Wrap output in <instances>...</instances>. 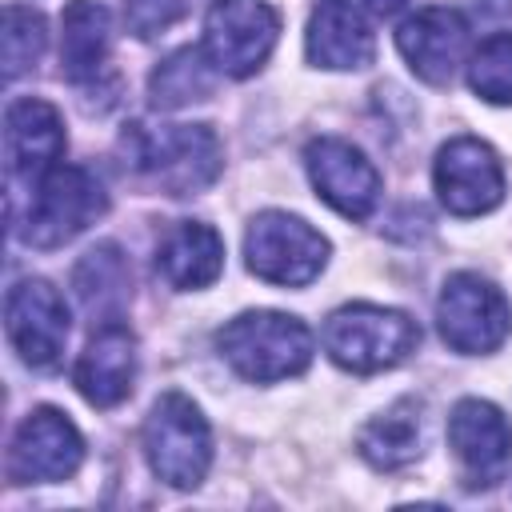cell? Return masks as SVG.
I'll list each match as a JSON object with an SVG mask.
<instances>
[{
    "mask_svg": "<svg viewBox=\"0 0 512 512\" xmlns=\"http://www.w3.org/2000/svg\"><path fill=\"white\" fill-rule=\"evenodd\" d=\"M124 148L132 168L168 196L204 192L224 168L220 140L208 124H132L124 132Z\"/></svg>",
    "mask_w": 512,
    "mask_h": 512,
    "instance_id": "1",
    "label": "cell"
},
{
    "mask_svg": "<svg viewBox=\"0 0 512 512\" xmlns=\"http://www.w3.org/2000/svg\"><path fill=\"white\" fill-rule=\"evenodd\" d=\"M220 356L252 384L296 376L312 360V332L288 312H244L216 332Z\"/></svg>",
    "mask_w": 512,
    "mask_h": 512,
    "instance_id": "2",
    "label": "cell"
},
{
    "mask_svg": "<svg viewBox=\"0 0 512 512\" xmlns=\"http://www.w3.org/2000/svg\"><path fill=\"white\" fill-rule=\"evenodd\" d=\"M420 344L412 316L380 304H344L324 324V352L348 372H384L408 360Z\"/></svg>",
    "mask_w": 512,
    "mask_h": 512,
    "instance_id": "3",
    "label": "cell"
},
{
    "mask_svg": "<svg viewBox=\"0 0 512 512\" xmlns=\"http://www.w3.org/2000/svg\"><path fill=\"white\" fill-rule=\"evenodd\" d=\"M144 452L152 472L172 488H196L212 464V432L184 392H164L144 420Z\"/></svg>",
    "mask_w": 512,
    "mask_h": 512,
    "instance_id": "4",
    "label": "cell"
},
{
    "mask_svg": "<svg viewBox=\"0 0 512 512\" xmlns=\"http://www.w3.org/2000/svg\"><path fill=\"white\" fill-rule=\"evenodd\" d=\"M104 208H108V196L88 168L56 164L32 188V204L24 216V240L32 248H60L72 236H80L88 224H96Z\"/></svg>",
    "mask_w": 512,
    "mask_h": 512,
    "instance_id": "5",
    "label": "cell"
},
{
    "mask_svg": "<svg viewBox=\"0 0 512 512\" xmlns=\"http://www.w3.org/2000/svg\"><path fill=\"white\" fill-rule=\"evenodd\" d=\"M248 268L280 288H304L320 276L328 260V240L300 216L288 212H260L244 236Z\"/></svg>",
    "mask_w": 512,
    "mask_h": 512,
    "instance_id": "6",
    "label": "cell"
},
{
    "mask_svg": "<svg viewBox=\"0 0 512 512\" xmlns=\"http://www.w3.org/2000/svg\"><path fill=\"white\" fill-rule=\"evenodd\" d=\"M436 320L444 344L468 356L500 348L504 336L512 332V308L504 292L476 272H456L444 280L436 300Z\"/></svg>",
    "mask_w": 512,
    "mask_h": 512,
    "instance_id": "7",
    "label": "cell"
},
{
    "mask_svg": "<svg viewBox=\"0 0 512 512\" xmlns=\"http://www.w3.org/2000/svg\"><path fill=\"white\" fill-rule=\"evenodd\" d=\"M280 36V12L264 0H212L204 16V56L224 76H252Z\"/></svg>",
    "mask_w": 512,
    "mask_h": 512,
    "instance_id": "8",
    "label": "cell"
},
{
    "mask_svg": "<svg viewBox=\"0 0 512 512\" xmlns=\"http://www.w3.org/2000/svg\"><path fill=\"white\" fill-rule=\"evenodd\" d=\"M84 460V436L60 408H36L20 420L8 448V476L16 484L68 480Z\"/></svg>",
    "mask_w": 512,
    "mask_h": 512,
    "instance_id": "9",
    "label": "cell"
},
{
    "mask_svg": "<svg viewBox=\"0 0 512 512\" xmlns=\"http://www.w3.org/2000/svg\"><path fill=\"white\" fill-rule=\"evenodd\" d=\"M432 180L440 204L452 216H480L504 200V168L496 152L476 136H456L436 152Z\"/></svg>",
    "mask_w": 512,
    "mask_h": 512,
    "instance_id": "10",
    "label": "cell"
},
{
    "mask_svg": "<svg viewBox=\"0 0 512 512\" xmlns=\"http://www.w3.org/2000/svg\"><path fill=\"white\" fill-rule=\"evenodd\" d=\"M304 164L312 188L324 204H332L348 220H364L380 200V172L376 164L340 136H320L304 148Z\"/></svg>",
    "mask_w": 512,
    "mask_h": 512,
    "instance_id": "11",
    "label": "cell"
},
{
    "mask_svg": "<svg viewBox=\"0 0 512 512\" xmlns=\"http://www.w3.org/2000/svg\"><path fill=\"white\" fill-rule=\"evenodd\" d=\"M8 340L32 368H52L68 344V304L48 280H20L4 300Z\"/></svg>",
    "mask_w": 512,
    "mask_h": 512,
    "instance_id": "12",
    "label": "cell"
},
{
    "mask_svg": "<svg viewBox=\"0 0 512 512\" xmlns=\"http://www.w3.org/2000/svg\"><path fill=\"white\" fill-rule=\"evenodd\" d=\"M472 44V28L456 8L432 4L420 8L416 16H408L396 28V48L408 60V68L428 80V84H448L456 76V68L464 64Z\"/></svg>",
    "mask_w": 512,
    "mask_h": 512,
    "instance_id": "13",
    "label": "cell"
},
{
    "mask_svg": "<svg viewBox=\"0 0 512 512\" xmlns=\"http://www.w3.org/2000/svg\"><path fill=\"white\" fill-rule=\"evenodd\" d=\"M4 152H8L12 180L36 188L56 168V160L64 152L60 112L48 100H36V96L12 100L8 112H4Z\"/></svg>",
    "mask_w": 512,
    "mask_h": 512,
    "instance_id": "14",
    "label": "cell"
},
{
    "mask_svg": "<svg viewBox=\"0 0 512 512\" xmlns=\"http://www.w3.org/2000/svg\"><path fill=\"white\" fill-rule=\"evenodd\" d=\"M448 444L468 472V484H496L512 456V424L488 400H460L448 416Z\"/></svg>",
    "mask_w": 512,
    "mask_h": 512,
    "instance_id": "15",
    "label": "cell"
},
{
    "mask_svg": "<svg viewBox=\"0 0 512 512\" xmlns=\"http://www.w3.org/2000/svg\"><path fill=\"white\" fill-rule=\"evenodd\" d=\"M72 380L88 404H96V408L120 404L136 380V336L120 320L100 324L92 332L88 348L80 352Z\"/></svg>",
    "mask_w": 512,
    "mask_h": 512,
    "instance_id": "16",
    "label": "cell"
},
{
    "mask_svg": "<svg viewBox=\"0 0 512 512\" xmlns=\"http://www.w3.org/2000/svg\"><path fill=\"white\" fill-rule=\"evenodd\" d=\"M304 48L316 68H364L376 56V36L352 0H316Z\"/></svg>",
    "mask_w": 512,
    "mask_h": 512,
    "instance_id": "17",
    "label": "cell"
},
{
    "mask_svg": "<svg viewBox=\"0 0 512 512\" xmlns=\"http://www.w3.org/2000/svg\"><path fill=\"white\" fill-rule=\"evenodd\" d=\"M156 268L180 292L208 288L224 268V240H220V232L212 224L180 220V224H172L164 232V240L156 248Z\"/></svg>",
    "mask_w": 512,
    "mask_h": 512,
    "instance_id": "18",
    "label": "cell"
},
{
    "mask_svg": "<svg viewBox=\"0 0 512 512\" xmlns=\"http://www.w3.org/2000/svg\"><path fill=\"white\" fill-rule=\"evenodd\" d=\"M60 64H64V76L84 84L92 80L100 68H104V56H108V44H112V20H108V8L96 4V0H68L64 16H60Z\"/></svg>",
    "mask_w": 512,
    "mask_h": 512,
    "instance_id": "19",
    "label": "cell"
},
{
    "mask_svg": "<svg viewBox=\"0 0 512 512\" xmlns=\"http://www.w3.org/2000/svg\"><path fill=\"white\" fill-rule=\"evenodd\" d=\"M72 288L80 296V304L88 308V316H96L100 324L120 320V308L128 304V288H132V272L128 260L120 256L116 244H96L92 252H84V260L72 272ZM92 320V324H96Z\"/></svg>",
    "mask_w": 512,
    "mask_h": 512,
    "instance_id": "20",
    "label": "cell"
},
{
    "mask_svg": "<svg viewBox=\"0 0 512 512\" xmlns=\"http://www.w3.org/2000/svg\"><path fill=\"white\" fill-rule=\"evenodd\" d=\"M356 444H360V456L380 472L408 468L420 456V404L416 400L392 404L388 412H380L360 428Z\"/></svg>",
    "mask_w": 512,
    "mask_h": 512,
    "instance_id": "21",
    "label": "cell"
},
{
    "mask_svg": "<svg viewBox=\"0 0 512 512\" xmlns=\"http://www.w3.org/2000/svg\"><path fill=\"white\" fill-rule=\"evenodd\" d=\"M212 84V60L200 48H180L168 60H160V68L148 80V92L156 108H184L192 100H208Z\"/></svg>",
    "mask_w": 512,
    "mask_h": 512,
    "instance_id": "22",
    "label": "cell"
},
{
    "mask_svg": "<svg viewBox=\"0 0 512 512\" xmlns=\"http://www.w3.org/2000/svg\"><path fill=\"white\" fill-rule=\"evenodd\" d=\"M48 32H44V16L28 4H8L4 8V76L16 80L20 72L36 68V60L44 56Z\"/></svg>",
    "mask_w": 512,
    "mask_h": 512,
    "instance_id": "23",
    "label": "cell"
},
{
    "mask_svg": "<svg viewBox=\"0 0 512 512\" xmlns=\"http://www.w3.org/2000/svg\"><path fill=\"white\" fill-rule=\"evenodd\" d=\"M468 84L488 104H512V32H496L472 52Z\"/></svg>",
    "mask_w": 512,
    "mask_h": 512,
    "instance_id": "24",
    "label": "cell"
},
{
    "mask_svg": "<svg viewBox=\"0 0 512 512\" xmlns=\"http://www.w3.org/2000/svg\"><path fill=\"white\" fill-rule=\"evenodd\" d=\"M188 8H192V0H128L124 16H128V28L148 40V36L172 28L176 20H184Z\"/></svg>",
    "mask_w": 512,
    "mask_h": 512,
    "instance_id": "25",
    "label": "cell"
},
{
    "mask_svg": "<svg viewBox=\"0 0 512 512\" xmlns=\"http://www.w3.org/2000/svg\"><path fill=\"white\" fill-rule=\"evenodd\" d=\"M408 0H368V8L372 12H380V16H392V12H400Z\"/></svg>",
    "mask_w": 512,
    "mask_h": 512,
    "instance_id": "26",
    "label": "cell"
},
{
    "mask_svg": "<svg viewBox=\"0 0 512 512\" xmlns=\"http://www.w3.org/2000/svg\"><path fill=\"white\" fill-rule=\"evenodd\" d=\"M488 16H512V0H484L480 4Z\"/></svg>",
    "mask_w": 512,
    "mask_h": 512,
    "instance_id": "27",
    "label": "cell"
}]
</instances>
